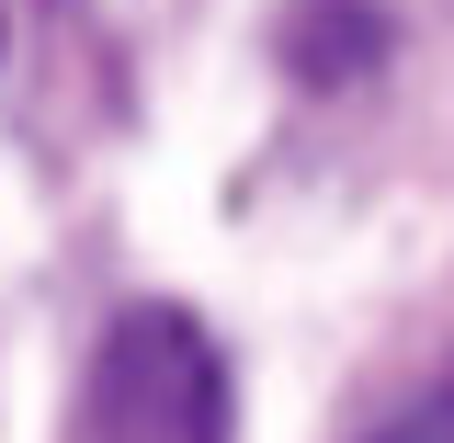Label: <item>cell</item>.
Wrapping results in <instances>:
<instances>
[{
  "label": "cell",
  "instance_id": "1",
  "mask_svg": "<svg viewBox=\"0 0 454 443\" xmlns=\"http://www.w3.org/2000/svg\"><path fill=\"white\" fill-rule=\"evenodd\" d=\"M80 443H227V364L182 307H125L80 387Z\"/></svg>",
  "mask_w": 454,
  "mask_h": 443
},
{
  "label": "cell",
  "instance_id": "2",
  "mask_svg": "<svg viewBox=\"0 0 454 443\" xmlns=\"http://www.w3.org/2000/svg\"><path fill=\"white\" fill-rule=\"evenodd\" d=\"M375 443H454V376H443V387H420V398H409V409H397Z\"/></svg>",
  "mask_w": 454,
  "mask_h": 443
}]
</instances>
